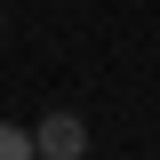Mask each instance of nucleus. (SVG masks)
Segmentation results:
<instances>
[{"instance_id":"2","label":"nucleus","mask_w":160,"mask_h":160,"mask_svg":"<svg viewBox=\"0 0 160 160\" xmlns=\"http://www.w3.org/2000/svg\"><path fill=\"white\" fill-rule=\"evenodd\" d=\"M32 152V128H8V120H0V160H24Z\"/></svg>"},{"instance_id":"1","label":"nucleus","mask_w":160,"mask_h":160,"mask_svg":"<svg viewBox=\"0 0 160 160\" xmlns=\"http://www.w3.org/2000/svg\"><path fill=\"white\" fill-rule=\"evenodd\" d=\"M32 152L40 160H80V152H88V120H80V112H48L32 128Z\"/></svg>"}]
</instances>
